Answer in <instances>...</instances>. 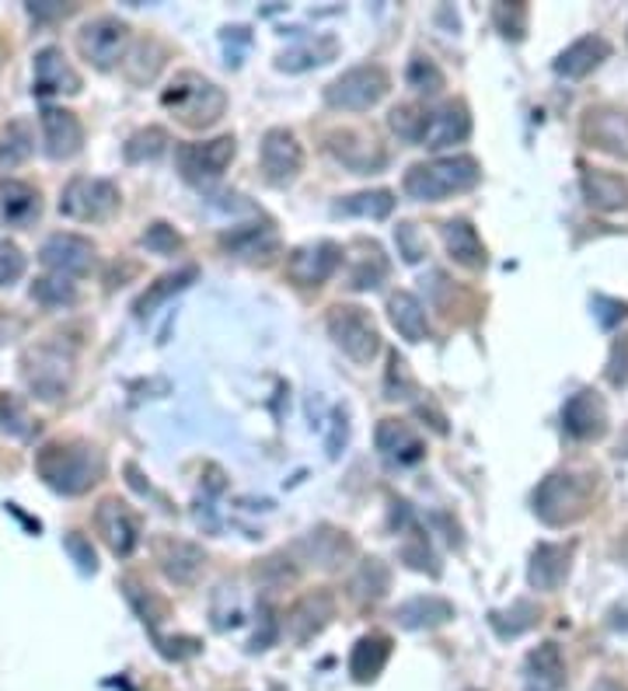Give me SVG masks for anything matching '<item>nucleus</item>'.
<instances>
[{"mask_svg": "<svg viewBox=\"0 0 628 691\" xmlns=\"http://www.w3.org/2000/svg\"><path fill=\"white\" fill-rule=\"evenodd\" d=\"M391 210H395V196L388 189L356 192V196H346L332 207L335 217H370V220H385Z\"/></svg>", "mask_w": 628, "mask_h": 691, "instance_id": "37", "label": "nucleus"}, {"mask_svg": "<svg viewBox=\"0 0 628 691\" xmlns=\"http://www.w3.org/2000/svg\"><path fill=\"white\" fill-rule=\"evenodd\" d=\"M81 87V74L60 50L50 46L35 53V95H77Z\"/></svg>", "mask_w": 628, "mask_h": 691, "instance_id": "19", "label": "nucleus"}, {"mask_svg": "<svg viewBox=\"0 0 628 691\" xmlns=\"http://www.w3.org/2000/svg\"><path fill=\"white\" fill-rule=\"evenodd\" d=\"M594 475L555 472L534 489V514L552 527H566L587 514L594 500Z\"/></svg>", "mask_w": 628, "mask_h": 691, "instance_id": "3", "label": "nucleus"}, {"mask_svg": "<svg viewBox=\"0 0 628 691\" xmlns=\"http://www.w3.org/2000/svg\"><path fill=\"white\" fill-rule=\"evenodd\" d=\"M335 615V600L332 594L325 590H314V594H304L294 608L286 611V632L294 642H307L311 636H318L328 618Z\"/></svg>", "mask_w": 628, "mask_h": 691, "instance_id": "20", "label": "nucleus"}, {"mask_svg": "<svg viewBox=\"0 0 628 691\" xmlns=\"http://www.w3.org/2000/svg\"><path fill=\"white\" fill-rule=\"evenodd\" d=\"M0 213L8 224H29L32 217H39V192L29 182L8 178V182H0Z\"/></svg>", "mask_w": 628, "mask_h": 691, "instance_id": "33", "label": "nucleus"}, {"mask_svg": "<svg viewBox=\"0 0 628 691\" xmlns=\"http://www.w3.org/2000/svg\"><path fill=\"white\" fill-rule=\"evenodd\" d=\"M563 427L576 440H600L608 433V406H604V398L590 388L569 395V402L563 406Z\"/></svg>", "mask_w": 628, "mask_h": 691, "instance_id": "15", "label": "nucleus"}, {"mask_svg": "<svg viewBox=\"0 0 628 691\" xmlns=\"http://www.w3.org/2000/svg\"><path fill=\"white\" fill-rule=\"evenodd\" d=\"M566 681V663L555 642H542L527 653V691H558Z\"/></svg>", "mask_w": 628, "mask_h": 691, "instance_id": "29", "label": "nucleus"}, {"mask_svg": "<svg viewBox=\"0 0 628 691\" xmlns=\"http://www.w3.org/2000/svg\"><path fill=\"white\" fill-rule=\"evenodd\" d=\"M328 150L346 168L360 171V175H370L377 168H385V161H388V154L380 150V144L374 137H360V133H353V129L332 133V137H328Z\"/></svg>", "mask_w": 628, "mask_h": 691, "instance_id": "21", "label": "nucleus"}, {"mask_svg": "<svg viewBox=\"0 0 628 691\" xmlns=\"http://www.w3.org/2000/svg\"><path fill=\"white\" fill-rule=\"evenodd\" d=\"M126 46H129V25L112 14L87 21V25L77 32L81 56L92 66H98V71H112V66L126 56Z\"/></svg>", "mask_w": 628, "mask_h": 691, "instance_id": "9", "label": "nucleus"}, {"mask_svg": "<svg viewBox=\"0 0 628 691\" xmlns=\"http://www.w3.org/2000/svg\"><path fill=\"white\" fill-rule=\"evenodd\" d=\"M21 374L25 385L42 402H56L74 381V349H63V343H39L21 356Z\"/></svg>", "mask_w": 628, "mask_h": 691, "instance_id": "5", "label": "nucleus"}, {"mask_svg": "<svg viewBox=\"0 0 628 691\" xmlns=\"http://www.w3.org/2000/svg\"><path fill=\"white\" fill-rule=\"evenodd\" d=\"M39 259L56 276H66V280L84 276V273H92V265H95V244L81 234H71V231L53 234V238H46V244H42Z\"/></svg>", "mask_w": 628, "mask_h": 691, "instance_id": "13", "label": "nucleus"}, {"mask_svg": "<svg viewBox=\"0 0 628 691\" xmlns=\"http://www.w3.org/2000/svg\"><path fill=\"white\" fill-rule=\"evenodd\" d=\"M409 87H416V92L422 95H437L440 87H443V74H440V66L433 60H426V56H416L409 63V74H406Z\"/></svg>", "mask_w": 628, "mask_h": 691, "instance_id": "46", "label": "nucleus"}, {"mask_svg": "<svg viewBox=\"0 0 628 691\" xmlns=\"http://www.w3.org/2000/svg\"><path fill=\"white\" fill-rule=\"evenodd\" d=\"M569 559H573V542L569 545L542 542L531 552L527 584L534 590H558L566 584V576H569Z\"/></svg>", "mask_w": 628, "mask_h": 691, "instance_id": "18", "label": "nucleus"}, {"mask_svg": "<svg viewBox=\"0 0 628 691\" xmlns=\"http://www.w3.org/2000/svg\"><path fill=\"white\" fill-rule=\"evenodd\" d=\"M594 315H597V322H600L604 328H615L621 318H628V304L597 294V297H594Z\"/></svg>", "mask_w": 628, "mask_h": 691, "instance_id": "55", "label": "nucleus"}, {"mask_svg": "<svg viewBox=\"0 0 628 691\" xmlns=\"http://www.w3.org/2000/svg\"><path fill=\"white\" fill-rule=\"evenodd\" d=\"M259 154H262V171L273 186L294 182V178L301 175V168H304V147L297 144L294 133L283 129V126L265 133Z\"/></svg>", "mask_w": 628, "mask_h": 691, "instance_id": "11", "label": "nucleus"}, {"mask_svg": "<svg viewBox=\"0 0 628 691\" xmlns=\"http://www.w3.org/2000/svg\"><path fill=\"white\" fill-rule=\"evenodd\" d=\"M140 244H144L147 252H154V255H175L178 249H182V238L175 234V228H168V224H161V220H157V224H150L144 231Z\"/></svg>", "mask_w": 628, "mask_h": 691, "instance_id": "50", "label": "nucleus"}, {"mask_svg": "<svg viewBox=\"0 0 628 691\" xmlns=\"http://www.w3.org/2000/svg\"><path fill=\"white\" fill-rule=\"evenodd\" d=\"M615 454H618V458H628V433L618 440V451H615Z\"/></svg>", "mask_w": 628, "mask_h": 691, "instance_id": "59", "label": "nucleus"}, {"mask_svg": "<svg viewBox=\"0 0 628 691\" xmlns=\"http://www.w3.org/2000/svg\"><path fill=\"white\" fill-rule=\"evenodd\" d=\"M374 440H377V451L385 458H391V461H398V464H416L426 454L419 433L409 427L406 419H380Z\"/></svg>", "mask_w": 628, "mask_h": 691, "instance_id": "23", "label": "nucleus"}, {"mask_svg": "<svg viewBox=\"0 0 628 691\" xmlns=\"http://www.w3.org/2000/svg\"><path fill=\"white\" fill-rule=\"evenodd\" d=\"M583 137L590 140V147L628 161V113H618V108H590L587 119H583Z\"/></svg>", "mask_w": 628, "mask_h": 691, "instance_id": "17", "label": "nucleus"}, {"mask_svg": "<svg viewBox=\"0 0 628 691\" xmlns=\"http://www.w3.org/2000/svg\"><path fill=\"white\" fill-rule=\"evenodd\" d=\"M25 273V255H21L18 244L4 241L0 244V286H11L14 280H21Z\"/></svg>", "mask_w": 628, "mask_h": 691, "instance_id": "53", "label": "nucleus"}, {"mask_svg": "<svg viewBox=\"0 0 628 691\" xmlns=\"http://www.w3.org/2000/svg\"><path fill=\"white\" fill-rule=\"evenodd\" d=\"M165 150H168V133L147 126L126 140V161H154V158H161Z\"/></svg>", "mask_w": 628, "mask_h": 691, "instance_id": "42", "label": "nucleus"}, {"mask_svg": "<svg viewBox=\"0 0 628 691\" xmlns=\"http://www.w3.org/2000/svg\"><path fill=\"white\" fill-rule=\"evenodd\" d=\"M116 207H119V189L108 178L77 175L60 192V213L71 220H84V224L87 220H105Z\"/></svg>", "mask_w": 628, "mask_h": 691, "instance_id": "8", "label": "nucleus"}, {"mask_svg": "<svg viewBox=\"0 0 628 691\" xmlns=\"http://www.w3.org/2000/svg\"><path fill=\"white\" fill-rule=\"evenodd\" d=\"M388 315H391V325L398 328L401 339L409 343H422L430 336V322H426V307L419 304V297H412L409 290H398L388 301Z\"/></svg>", "mask_w": 628, "mask_h": 691, "instance_id": "31", "label": "nucleus"}, {"mask_svg": "<svg viewBox=\"0 0 628 691\" xmlns=\"http://www.w3.org/2000/svg\"><path fill=\"white\" fill-rule=\"evenodd\" d=\"M0 427H4V433L25 440L32 437V416L25 409V402H21L18 395L11 391H0Z\"/></svg>", "mask_w": 628, "mask_h": 691, "instance_id": "44", "label": "nucleus"}, {"mask_svg": "<svg viewBox=\"0 0 628 691\" xmlns=\"http://www.w3.org/2000/svg\"><path fill=\"white\" fill-rule=\"evenodd\" d=\"M161 105L168 108V113H175V119L182 126L207 129L223 116L228 95H223L213 81L199 77V74H178L168 92L161 95Z\"/></svg>", "mask_w": 628, "mask_h": 691, "instance_id": "4", "label": "nucleus"}, {"mask_svg": "<svg viewBox=\"0 0 628 691\" xmlns=\"http://www.w3.org/2000/svg\"><path fill=\"white\" fill-rule=\"evenodd\" d=\"M223 249L231 255H241V259H255V255H269L280 249V234L269 228V224H255V228H238L231 234H223Z\"/></svg>", "mask_w": 628, "mask_h": 691, "instance_id": "34", "label": "nucleus"}, {"mask_svg": "<svg viewBox=\"0 0 628 691\" xmlns=\"http://www.w3.org/2000/svg\"><path fill=\"white\" fill-rule=\"evenodd\" d=\"M440 231H443L447 252H451V259L458 265H464V270H482V265H485V244H482L479 231L471 228L464 217L447 220Z\"/></svg>", "mask_w": 628, "mask_h": 691, "instance_id": "27", "label": "nucleus"}, {"mask_svg": "<svg viewBox=\"0 0 628 691\" xmlns=\"http://www.w3.org/2000/svg\"><path fill=\"white\" fill-rule=\"evenodd\" d=\"M332 422H335V430H332V437H328V458H339V451L346 448V440H349L346 412H343V409H335V412H332Z\"/></svg>", "mask_w": 628, "mask_h": 691, "instance_id": "56", "label": "nucleus"}, {"mask_svg": "<svg viewBox=\"0 0 628 691\" xmlns=\"http://www.w3.org/2000/svg\"><path fill=\"white\" fill-rule=\"evenodd\" d=\"M388 87H391V77L385 66L364 63V66L346 71L343 77H335L325 87V102L332 108H346V113H367V108H374L388 95Z\"/></svg>", "mask_w": 628, "mask_h": 691, "instance_id": "6", "label": "nucleus"}, {"mask_svg": "<svg viewBox=\"0 0 628 691\" xmlns=\"http://www.w3.org/2000/svg\"><path fill=\"white\" fill-rule=\"evenodd\" d=\"M328 336L353 364H360V367H367L380 349V332H377L374 318L356 304H339L328 311Z\"/></svg>", "mask_w": 628, "mask_h": 691, "instance_id": "7", "label": "nucleus"}, {"mask_svg": "<svg viewBox=\"0 0 628 691\" xmlns=\"http://www.w3.org/2000/svg\"><path fill=\"white\" fill-rule=\"evenodd\" d=\"M489 621H492V629H496L503 639H513V636H521V632H527L534 626L537 608L531 605V600H517V605H513L510 611H492Z\"/></svg>", "mask_w": 628, "mask_h": 691, "instance_id": "41", "label": "nucleus"}, {"mask_svg": "<svg viewBox=\"0 0 628 691\" xmlns=\"http://www.w3.org/2000/svg\"><path fill=\"white\" fill-rule=\"evenodd\" d=\"M416 395V381L409 374V364L401 360L398 353H391V367L385 377V398H412Z\"/></svg>", "mask_w": 628, "mask_h": 691, "instance_id": "49", "label": "nucleus"}, {"mask_svg": "<svg viewBox=\"0 0 628 691\" xmlns=\"http://www.w3.org/2000/svg\"><path fill=\"white\" fill-rule=\"evenodd\" d=\"M391 657V639L380 636V632H370L364 636L360 642L353 646V657H349V674L367 684V681H377V674L385 671V663Z\"/></svg>", "mask_w": 628, "mask_h": 691, "instance_id": "30", "label": "nucleus"}, {"mask_svg": "<svg viewBox=\"0 0 628 691\" xmlns=\"http://www.w3.org/2000/svg\"><path fill=\"white\" fill-rule=\"evenodd\" d=\"M32 297L39 304H46V307H66V304H74L77 301V286L66 280V276H42L32 283Z\"/></svg>", "mask_w": 628, "mask_h": 691, "instance_id": "45", "label": "nucleus"}, {"mask_svg": "<svg viewBox=\"0 0 628 691\" xmlns=\"http://www.w3.org/2000/svg\"><path fill=\"white\" fill-rule=\"evenodd\" d=\"M42 140H46V154L53 161H71L84 147V126L71 113V108H42L39 116Z\"/></svg>", "mask_w": 628, "mask_h": 691, "instance_id": "16", "label": "nucleus"}, {"mask_svg": "<svg viewBox=\"0 0 628 691\" xmlns=\"http://www.w3.org/2000/svg\"><path fill=\"white\" fill-rule=\"evenodd\" d=\"M479 178H482L479 161L468 158V154H458V158H437L426 165H412L406 171L401 189L412 199H419V203H443L447 196L475 189Z\"/></svg>", "mask_w": 628, "mask_h": 691, "instance_id": "2", "label": "nucleus"}, {"mask_svg": "<svg viewBox=\"0 0 628 691\" xmlns=\"http://www.w3.org/2000/svg\"><path fill=\"white\" fill-rule=\"evenodd\" d=\"M234 158V137H217L207 144H182L175 150L178 171L192 186H213L223 175V168Z\"/></svg>", "mask_w": 628, "mask_h": 691, "instance_id": "10", "label": "nucleus"}, {"mask_svg": "<svg viewBox=\"0 0 628 691\" xmlns=\"http://www.w3.org/2000/svg\"><path fill=\"white\" fill-rule=\"evenodd\" d=\"M35 472L63 496L87 493L105 472V458L84 440H53L35 454Z\"/></svg>", "mask_w": 628, "mask_h": 691, "instance_id": "1", "label": "nucleus"}, {"mask_svg": "<svg viewBox=\"0 0 628 691\" xmlns=\"http://www.w3.org/2000/svg\"><path fill=\"white\" fill-rule=\"evenodd\" d=\"M343 262V249L335 241H314L304 244L286 259V276L297 286H322Z\"/></svg>", "mask_w": 628, "mask_h": 691, "instance_id": "14", "label": "nucleus"}, {"mask_svg": "<svg viewBox=\"0 0 628 691\" xmlns=\"http://www.w3.org/2000/svg\"><path fill=\"white\" fill-rule=\"evenodd\" d=\"M492 21H496V29L506 39L517 42L527 32V4H496L492 8Z\"/></svg>", "mask_w": 628, "mask_h": 691, "instance_id": "47", "label": "nucleus"}, {"mask_svg": "<svg viewBox=\"0 0 628 691\" xmlns=\"http://www.w3.org/2000/svg\"><path fill=\"white\" fill-rule=\"evenodd\" d=\"M426 123H430V113L419 108V105H398V108H391V116H388V126L409 144H422Z\"/></svg>", "mask_w": 628, "mask_h": 691, "instance_id": "43", "label": "nucleus"}, {"mask_svg": "<svg viewBox=\"0 0 628 691\" xmlns=\"http://www.w3.org/2000/svg\"><path fill=\"white\" fill-rule=\"evenodd\" d=\"M63 548L71 552V559L77 563L81 573H95V569H98V563H95V548H92V542H87L81 531H71V534H66V538H63Z\"/></svg>", "mask_w": 628, "mask_h": 691, "instance_id": "52", "label": "nucleus"}, {"mask_svg": "<svg viewBox=\"0 0 628 691\" xmlns=\"http://www.w3.org/2000/svg\"><path fill=\"white\" fill-rule=\"evenodd\" d=\"M196 276H199V270H196V265H186V270H178V273H168V276H161V280H157V283L147 290V294L137 301V307H133V311H137L140 318L154 315V307H157V304H165L171 294H178V290H186V286L196 280Z\"/></svg>", "mask_w": 628, "mask_h": 691, "instance_id": "38", "label": "nucleus"}, {"mask_svg": "<svg viewBox=\"0 0 628 691\" xmlns=\"http://www.w3.org/2000/svg\"><path fill=\"white\" fill-rule=\"evenodd\" d=\"M29 11L35 18H60V14H66L71 8H66V4H53V0H42V4H29Z\"/></svg>", "mask_w": 628, "mask_h": 691, "instance_id": "57", "label": "nucleus"}, {"mask_svg": "<svg viewBox=\"0 0 628 691\" xmlns=\"http://www.w3.org/2000/svg\"><path fill=\"white\" fill-rule=\"evenodd\" d=\"M301 548L307 552V559L314 566H322V569H335L343 559H349V555H353V542L346 538V534L328 531V527L311 531L307 538L301 542Z\"/></svg>", "mask_w": 628, "mask_h": 691, "instance_id": "32", "label": "nucleus"}, {"mask_svg": "<svg viewBox=\"0 0 628 691\" xmlns=\"http://www.w3.org/2000/svg\"><path fill=\"white\" fill-rule=\"evenodd\" d=\"M611 56V42L608 39H600V35H583L576 39L569 50L558 53L555 60V74L558 77H569V81H579V77H587L594 66H600L604 60Z\"/></svg>", "mask_w": 628, "mask_h": 691, "instance_id": "25", "label": "nucleus"}, {"mask_svg": "<svg viewBox=\"0 0 628 691\" xmlns=\"http://www.w3.org/2000/svg\"><path fill=\"white\" fill-rule=\"evenodd\" d=\"M471 133V116L461 102H451L430 113V123H426V133H422V147L430 150H440V147H451V144H461L468 140Z\"/></svg>", "mask_w": 628, "mask_h": 691, "instance_id": "26", "label": "nucleus"}, {"mask_svg": "<svg viewBox=\"0 0 628 691\" xmlns=\"http://www.w3.org/2000/svg\"><path fill=\"white\" fill-rule=\"evenodd\" d=\"M590 691H625V688H621L618 681H611V678H600Z\"/></svg>", "mask_w": 628, "mask_h": 691, "instance_id": "58", "label": "nucleus"}, {"mask_svg": "<svg viewBox=\"0 0 628 691\" xmlns=\"http://www.w3.org/2000/svg\"><path fill=\"white\" fill-rule=\"evenodd\" d=\"M388 587H391V569L380 559L360 563V569H356L349 579V594L360 600V605H374V600L388 594Z\"/></svg>", "mask_w": 628, "mask_h": 691, "instance_id": "35", "label": "nucleus"}, {"mask_svg": "<svg viewBox=\"0 0 628 691\" xmlns=\"http://www.w3.org/2000/svg\"><path fill=\"white\" fill-rule=\"evenodd\" d=\"M95 527L102 534V542L108 545V552L119 555V559H126L140 542V521L123 500H112V496L102 500L95 510Z\"/></svg>", "mask_w": 628, "mask_h": 691, "instance_id": "12", "label": "nucleus"}, {"mask_svg": "<svg viewBox=\"0 0 628 691\" xmlns=\"http://www.w3.org/2000/svg\"><path fill=\"white\" fill-rule=\"evenodd\" d=\"M401 563H409V566H412V569H419V573L430 569V576H440L437 555L430 552V545H426L422 534H409V542L401 545Z\"/></svg>", "mask_w": 628, "mask_h": 691, "instance_id": "48", "label": "nucleus"}, {"mask_svg": "<svg viewBox=\"0 0 628 691\" xmlns=\"http://www.w3.org/2000/svg\"><path fill=\"white\" fill-rule=\"evenodd\" d=\"M395 618H398V626H406V629H437L443 621L454 618V605L437 594H419L406 600V605H398Z\"/></svg>", "mask_w": 628, "mask_h": 691, "instance_id": "28", "label": "nucleus"}, {"mask_svg": "<svg viewBox=\"0 0 628 691\" xmlns=\"http://www.w3.org/2000/svg\"><path fill=\"white\" fill-rule=\"evenodd\" d=\"M157 563H161V569H165V576L171 579V584L189 587L192 579L199 576V569H203L207 555H203V548L186 542V538H165L161 545H157Z\"/></svg>", "mask_w": 628, "mask_h": 691, "instance_id": "24", "label": "nucleus"}, {"mask_svg": "<svg viewBox=\"0 0 628 691\" xmlns=\"http://www.w3.org/2000/svg\"><path fill=\"white\" fill-rule=\"evenodd\" d=\"M608 381L615 388H625L628 385V336H618L615 346H611V356H608Z\"/></svg>", "mask_w": 628, "mask_h": 691, "instance_id": "54", "label": "nucleus"}, {"mask_svg": "<svg viewBox=\"0 0 628 691\" xmlns=\"http://www.w3.org/2000/svg\"><path fill=\"white\" fill-rule=\"evenodd\" d=\"M335 50H339V42H335L332 35H322L314 42H304V46L286 50L276 66H280V71H286V74H301V71H311V66L328 63L335 56Z\"/></svg>", "mask_w": 628, "mask_h": 691, "instance_id": "36", "label": "nucleus"}, {"mask_svg": "<svg viewBox=\"0 0 628 691\" xmlns=\"http://www.w3.org/2000/svg\"><path fill=\"white\" fill-rule=\"evenodd\" d=\"M583 199L600 210V213H615L628 207V178L615 175V171H600V168H583Z\"/></svg>", "mask_w": 628, "mask_h": 691, "instance_id": "22", "label": "nucleus"}, {"mask_svg": "<svg viewBox=\"0 0 628 691\" xmlns=\"http://www.w3.org/2000/svg\"><path fill=\"white\" fill-rule=\"evenodd\" d=\"M388 276V259L377 244H364V255L349 270V290H374Z\"/></svg>", "mask_w": 628, "mask_h": 691, "instance_id": "39", "label": "nucleus"}, {"mask_svg": "<svg viewBox=\"0 0 628 691\" xmlns=\"http://www.w3.org/2000/svg\"><path fill=\"white\" fill-rule=\"evenodd\" d=\"M395 241H398V252H401V259L406 262H419V259H426V238H422V231L416 228V224H398L395 228Z\"/></svg>", "mask_w": 628, "mask_h": 691, "instance_id": "51", "label": "nucleus"}, {"mask_svg": "<svg viewBox=\"0 0 628 691\" xmlns=\"http://www.w3.org/2000/svg\"><path fill=\"white\" fill-rule=\"evenodd\" d=\"M32 154V129L29 123H11L4 133H0V165L4 168H14L21 165Z\"/></svg>", "mask_w": 628, "mask_h": 691, "instance_id": "40", "label": "nucleus"}]
</instances>
